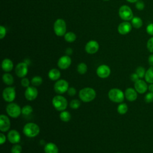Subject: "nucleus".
Returning <instances> with one entry per match:
<instances>
[{
  "instance_id": "f257e3e1",
  "label": "nucleus",
  "mask_w": 153,
  "mask_h": 153,
  "mask_svg": "<svg viewBox=\"0 0 153 153\" xmlns=\"http://www.w3.org/2000/svg\"><path fill=\"white\" fill-rule=\"evenodd\" d=\"M79 97L84 102H90L93 100L96 96V91L91 87H85L79 91Z\"/></svg>"
},
{
  "instance_id": "f03ea898",
  "label": "nucleus",
  "mask_w": 153,
  "mask_h": 153,
  "mask_svg": "<svg viewBox=\"0 0 153 153\" xmlns=\"http://www.w3.org/2000/svg\"><path fill=\"white\" fill-rule=\"evenodd\" d=\"M40 128L38 125L33 123H26L23 128V132L24 134L28 137H35L39 133Z\"/></svg>"
},
{
  "instance_id": "7ed1b4c3",
  "label": "nucleus",
  "mask_w": 153,
  "mask_h": 153,
  "mask_svg": "<svg viewBox=\"0 0 153 153\" xmlns=\"http://www.w3.org/2000/svg\"><path fill=\"white\" fill-rule=\"evenodd\" d=\"M108 95L109 100L115 103L123 102L125 97L123 91L117 88H111L108 91Z\"/></svg>"
},
{
  "instance_id": "20e7f679",
  "label": "nucleus",
  "mask_w": 153,
  "mask_h": 153,
  "mask_svg": "<svg viewBox=\"0 0 153 153\" xmlns=\"http://www.w3.org/2000/svg\"><path fill=\"white\" fill-rule=\"evenodd\" d=\"M52 104L57 111L61 112L66 109L68 106V101L65 97L61 95H57L53 98Z\"/></svg>"
},
{
  "instance_id": "39448f33",
  "label": "nucleus",
  "mask_w": 153,
  "mask_h": 153,
  "mask_svg": "<svg viewBox=\"0 0 153 153\" xmlns=\"http://www.w3.org/2000/svg\"><path fill=\"white\" fill-rule=\"evenodd\" d=\"M55 34L58 36L65 35L66 33V24L65 21L62 19H57L53 26Z\"/></svg>"
},
{
  "instance_id": "423d86ee",
  "label": "nucleus",
  "mask_w": 153,
  "mask_h": 153,
  "mask_svg": "<svg viewBox=\"0 0 153 153\" xmlns=\"http://www.w3.org/2000/svg\"><path fill=\"white\" fill-rule=\"evenodd\" d=\"M6 111L7 114L13 118H17L22 114V109L16 103H8L6 107Z\"/></svg>"
},
{
  "instance_id": "0eeeda50",
  "label": "nucleus",
  "mask_w": 153,
  "mask_h": 153,
  "mask_svg": "<svg viewBox=\"0 0 153 153\" xmlns=\"http://www.w3.org/2000/svg\"><path fill=\"white\" fill-rule=\"evenodd\" d=\"M118 14L120 18L124 21L130 20L133 17V13L131 9L126 5L120 7L118 11Z\"/></svg>"
},
{
  "instance_id": "6e6552de",
  "label": "nucleus",
  "mask_w": 153,
  "mask_h": 153,
  "mask_svg": "<svg viewBox=\"0 0 153 153\" xmlns=\"http://www.w3.org/2000/svg\"><path fill=\"white\" fill-rule=\"evenodd\" d=\"M69 88V84L65 79H59L54 85V90L56 93L59 94L65 93Z\"/></svg>"
},
{
  "instance_id": "1a4fd4ad",
  "label": "nucleus",
  "mask_w": 153,
  "mask_h": 153,
  "mask_svg": "<svg viewBox=\"0 0 153 153\" xmlns=\"http://www.w3.org/2000/svg\"><path fill=\"white\" fill-rule=\"evenodd\" d=\"M16 96L15 88L13 87H7L5 88L2 91V97L4 100L7 102H12L14 100Z\"/></svg>"
},
{
  "instance_id": "9d476101",
  "label": "nucleus",
  "mask_w": 153,
  "mask_h": 153,
  "mask_svg": "<svg viewBox=\"0 0 153 153\" xmlns=\"http://www.w3.org/2000/svg\"><path fill=\"white\" fill-rule=\"evenodd\" d=\"M28 72V65L26 62L19 63L15 68V73L18 77L24 78Z\"/></svg>"
},
{
  "instance_id": "9b49d317",
  "label": "nucleus",
  "mask_w": 153,
  "mask_h": 153,
  "mask_svg": "<svg viewBox=\"0 0 153 153\" xmlns=\"http://www.w3.org/2000/svg\"><path fill=\"white\" fill-rule=\"evenodd\" d=\"M38 94V90L35 86L27 87L25 91V97L27 100L29 101H32L35 100L37 97Z\"/></svg>"
},
{
  "instance_id": "f8f14e48",
  "label": "nucleus",
  "mask_w": 153,
  "mask_h": 153,
  "mask_svg": "<svg viewBox=\"0 0 153 153\" xmlns=\"http://www.w3.org/2000/svg\"><path fill=\"white\" fill-rule=\"evenodd\" d=\"M96 74L100 78H106L110 75L111 69L106 65H101L97 68Z\"/></svg>"
},
{
  "instance_id": "ddd939ff",
  "label": "nucleus",
  "mask_w": 153,
  "mask_h": 153,
  "mask_svg": "<svg viewBox=\"0 0 153 153\" xmlns=\"http://www.w3.org/2000/svg\"><path fill=\"white\" fill-rule=\"evenodd\" d=\"M99 48V43L94 40L89 41L85 46V51L90 54H94L97 52Z\"/></svg>"
},
{
  "instance_id": "4468645a",
  "label": "nucleus",
  "mask_w": 153,
  "mask_h": 153,
  "mask_svg": "<svg viewBox=\"0 0 153 153\" xmlns=\"http://www.w3.org/2000/svg\"><path fill=\"white\" fill-rule=\"evenodd\" d=\"M71 62V59L69 56H63L59 59L57 61V66L61 69H66L70 66Z\"/></svg>"
},
{
  "instance_id": "2eb2a0df",
  "label": "nucleus",
  "mask_w": 153,
  "mask_h": 153,
  "mask_svg": "<svg viewBox=\"0 0 153 153\" xmlns=\"http://www.w3.org/2000/svg\"><path fill=\"white\" fill-rule=\"evenodd\" d=\"M11 123L9 118L4 114L0 115V130L2 132H6L9 130Z\"/></svg>"
},
{
  "instance_id": "dca6fc26",
  "label": "nucleus",
  "mask_w": 153,
  "mask_h": 153,
  "mask_svg": "<svg viewBox=\"0 0 153 153\" xmlns=\"http://www.w3.org/2000/svg\"><path fill=\"white\" fill-rule=\"evenodd\" d=\"M7 139L10 143L13 144H16L20 141L21 136L20 133L17 130H11L8 133Z\"/></svg>"
},
{
  "instance_id": "f3484780",
  "label": "nucleus",
  "mask_w": 153,
  "mask_h": 153,
  "mask_svg": "<svg viewBox=\"0 0 153 153\" xmlns=\"http://www.w3.org/2000/svg\"><path fill=\"white\" fill-rule=\"evenodd\" d=\"M132 28V25L129 22L126 21L124 22L121 23L117 28L118 32L121 35H126L128 33Z\"/></svg>"
},
{
  "instance_id": "a211bd4d",
  "label": "nucleus",
  "mask_w": 153,
  "mask_h": 153,
  "mask_svg": "<svg viewBox=\"0 0 153 153\" xmlns=\"http://www.w3.org/2000/svg\"><path fill=\"white\" fill-rule=\"evenodd\" d=\"M134 87L136 91L140 94L145 93L148 88V85L145 81L140 79L134 82Z\"/></svg>"
},
{
  "instance_id": "6ab92c4d",
  "label": "nucleus",
  "mask_w": 153,
  "mask_h": 153,
  "mask_svg": "<svg viewBox=\"0 0 153 153\" xmlns=\"http://www.w3.org/2000/svg\"><path fill=\"white\" fill-rule=\"evenodd\" d=\"M137 92L136 90L131 87L127 88L124 93V96L126 99L130 102H133L136 100L137 97Z\"/></svg>"
},
{
  "instance_id": "aec40b11",
  "label": "nucleus",
  "mask_w": 153,
  "mask_h": 153,
  "mask_svg": "<svg viewBox=\"0 0 153 153\" xmlns=\"http://www.w3.org/2000/svg\"><path fill=\"white\" fill-rule=\"evenodd\" d=\"M13 67H14L13 63L11 61V60H10V59H8V58L4 59L1 63V68L2 70L5 72H8L11 71L12 69H13Z\"/></svg>"
},
{
  "instance_id": "412c9836",
  "label": "nucleus",
  "mask_w": 153,
  "mask_h": 153,
  "mask_svg": "<svg viewBox=\"0 0 153 153\" xmlns=\"http://www.w3.org/2000/svg\"><path fill=\"white\" fill-rule=\"evenodd\" d=\"M45 153H59V148L57 146L52 142H49L44 146Z\"/></svg>"
},
{
  "instance_id": "4be33fe9",
  "label": "nucleus",
  "mask_w": 153,
  "mask_h": 153,
  "mask_svg": "<svg viewBox=\"0 0 153 153\" xmlns=\"http://www.w3.org/2000/svg\"><path fill=\"white\" fill-rule=\"evenodd\" d=\"M48 76L52 81H57L60 77V72L56 68H53L49 71Z\"/></svg>"
},
{
  "instance_id": "5701e85b",
  "label": "nucleus",
  "mask_w": 153,
  "mask_h": 153,
  "mask_svg": "<svg viewBox=\"0 0 153 153\" xmlns=\"http://www.w3.org/2000/svg\"><path fill=\"white\" fill-rule=\"evenodd\" d=\"M131 24L136 29H139L143 25V22L141 18L139 17H133L131 20Z\"/></svg>"
},
{
  "instance_id": "b1692460",
  "label": "nucleus",
  "mask_w": 153,
  "mask_h": 153,
  "mask_svg": "<svg viewBox=\"0 0 153 153\" xmlns=\"http://www.w3.org/2000/svg\"><path fill=\"white\" fill-rule=\"evenodd\" d=\"M2 78L3 82L8 85H11L14 82V78H13V75L9 73L4 74L2 75Z\"/></svg>"
},
{
  "instance_id": "393cba45",
  "label": "nucleus",
  "mask_w": 153,
  "mask_h": 153,
  "mask_svg": "<svg viewBox=\"0 0 153 153\" xmlns=\"http://www.w3.org/2000/svg\"><path fill=\"white\" fill-rule=\"evenodd\" d=\"M145 79L147 82H148L149 84L153 83V66H151L146 71L145 75Z\"/></svg>"
},
{
  "instance_id": "a878e982",
  "label": "nucleus",
  "mask_w": 153,
  "mask_h": 153,
  "mask_svg": "<svg viewBox=\"0 0 153 153\" xmlns=\"http://www.w3.org/2000/svg\"><path fill=\"white\" fill-rule=\"evenodd\" d=\"M59 117L62 121L68 122L71 119V115L68 111H61V112L60 113Z\"/></svg>"
},
{
  "instance_id": "bb28decb",
  "label": "nucleus",
  "mask_w": 153,
  "mask_h": 153,
  "mask_svg": "<svg viewBox=\"0 0 153 153\" xmlns=\"http://www.w3.org/2000/svg\"><path fill=\"white\" fill-rule=\"evenodd\" d=\"M64 38L65 41L68 42H73L76 40V36L75 33L72 32H68L65 34Z\"/></svg>"
},
{
  "instance_id": "cd10ccee",
  "label": "nucleus",
  "mask_w": 153,
  "mask_h": 153,
  "mask_svg": "<svg viewBox=\"0 0 153 153\" xmlns=\"http://www.w3.org/2000/svg\"><path fill=\"white\" fill-rule=\"evenodd\" d=\"M77 71L79 74L83 75L87 71V66L85 63H80L77 66Z\"/></svg>"
},
{
  "instance_id": "c85d7f7f",
  "label": "nucleus",
  "mask_w": 153,
  "mask_h": 153,
  "mask_svg": "<svg viewBox=\"0 0 153 153\" xmlns=\"http://www.w3.org/2000/svg\"><path fill=\"white\" fill-rule=\"evenodd\" d=\"M127 111H128V106L127 104L124 103H120L117 107V112L120 114H121V115L125 114H126Z\"/></svg>"
},
{
  "instance_id": "c756f323",
  "label": "nucleus",
  "mask_w": 153,
  "mask_h": 153,
  "mask_svg": "<svg viewBox=\"0 0 153 153\" xmlns=\"http://www.w3.org/2000/svg\"><path fill=\"white\" fill-rule=\"evenodd\" d=\"M42 78L40 76H35L31 79V84L33 86H39L42 83Z\"/></svg>"
},
{
  "instance_id": "7c9ffc66",
  "label": "nucleus",
  "mask_w": 153,
  "mask_h": 153,
  "mask_svg": "<svg viewBox=\"0 0 153 153\" xmlns=\"http://www.w3.org/2000/svg\"><path fill=\"white\" fill-rule=\"evenodd\" d=\"M33 112V108L30 105H25L22 108V114L23 115H29Z\"/></svg>"
},
{
  "instance_id": "2f4dec72",
  "label": "nucleus",
  "mask_w": 153,
  "mask_h": 153,
  "mask_svg": "<svg viewBox=\"0 0 153 153\" xmlns=\"http://www.w3.org/2000/svg\"><path fill=\"white\" fill-rule=\"evenodd\" d=\"M136 73L139 76V78H142L145 77L146 71H145V69L143 67L139 66L136 69Z\"/></svg>"
},
{
  "instance_id": "473e14b6",
  "label": "nucleus",
  "mask_w": 153,
  "mask_h": 153,
  "mask_svg": "<svg viewBox=\"0 0 153 153\" xmlns=\"http://www.w3.org/2000/svg\"><path fill=\"white\" fill-rule=\"evenodd\" d=\"M69 105L72 109H76L81 106V102L78 99H73L71 101Z\"/></svg>"
},
{
  "instance_id": "72a5a7b5",
  "label": "nucleus",
  "mask_w": 153,
  "mask_h": 153,
  "mask_svg": "<svg viewBox=\"0 0 153 153\" xmlns=\"http://www.w3.org/2000/svg\"><path fill=\"white\" fill-rule=\"evenodd\" d=\"M22 151V147L21 146V145L17 143L14 144L11 149V153H21Z\"/></svg>"
},
{
  "instance_id": "f704fd0d",
  "label": "nucleus",
  "mask_w": 153,
  "mask_h": 153,
  "mask_svg": "<svg viewBox=\"0 0 153 153\" xmlns=\"http://www.w3.org/2000/svg\"><path fill=\"white\" fill-rule=\"evenodd\" d=\"M145 102L149 103L153 102V92H149L145 96L144 98Z\"/></svg>"
},
{
  "instance_id": "c9c22d12",
  "label": "nucleus",
  "mask_w": 153,
  "mask_h": 153,
  "mask_svg": "<svg viewBox=\"0 0 153 153\" xmlns=\"http://www.w3.org/2000/svg\"><path fill=\"white\" fill-rule=\"evenodd\" d=\"M135 7L136 8L137 10H139V11L143 10L144 9V8H145V4H144V2H143L142 1L138 0V1L136 2Z\"/></svg>"
},
{
  "instance_id": "e433bc0d",
  "label": "nucleus",
  "mask_w": 153,
  "mask_h": 153,
  "mask_svg": "<svg viewBox=\"0 0 153 153\" xmlns=\"http://www.w3.org/2000/svg\"><path fill=\"white\" fill-rule=\"evenodd\" d=\"M146 47L149 52L153 53V37L148 39L146 44Z\"/></svg>"
},
{
  "instance_id": "4c0bfd02",
  "label": "nucleus",
  "mask_w": 153,
  "mask_h": 153,
  "mask_svg": "<svg viewBox=\"0 0 153 153\" xmlns=\"http://www.w3.org/2000/svg\"><path fill=\"white\" fill-rule=\"evenodd\" d=\"M30 84V81L29 80L28 78H22V80H21V85L23 87H27L29 86Z\"/></svg>"
},
{
  "instance_id": "58836bf2",
  "label": "nucleus",
  "mask_w": 153,
  "mask_h": 153,
  "mask_svg": "<svg viewBox=\"0 0 153 153\" xmlns=\"http://www.w3.org/2000/svg\"><path fill=\"white\" fill-rule=\"evenodd\" d=\"M146 32L149 35L153 36V23L149 24L146 28Z\"/></svg>"
},
{
  "instance_id": "ea45409f",
  "label": "nucleus",
  "mask_w": 153,
  "mask_h": 153,
  "mask_svg": "<svg viewBox=\"0 0 153 153\" xmlns=\"http://www.w3.org/2000/svg\"><path fill=\"white\" fill-rule=\"evenodd\" d=\"M6 33H7V30L5 27L3 26H0V38L3 39L4 37H5V36L6 35Z\"/></svg>"
},
{
  "instance_id": "a19ab883",
  "label": "nucleus",
  "mask_w": 153,
  "mask_h": 153,
  "mask_svg": "<svg viewBox=\"0 0 153 153\" xmlns=\"http://www.w3.org/2000/svg\"><path fill=\"white\" fill-rule=\"evenodd\" d=\"M67 92H68V94L70 96H75L76 94V89L74 87H69Z\"/></svg>"
},
{
  "instance_id": "79ce46f5",
  "label": "nucleus",
  "mask_w": 153,
  "mask_h": 153,
  "mask_svg": "<svg viewBox=\"0 0 153 153\" xmlns=\"http://www.w3.org/2000/svg\"><path fill=\"white\" fill-rule=\"evenodd\" d=\"M130 79H131V80L132 81H133V82H136L137 81H138L139 79V76L137 75V74L135 72V73H133V74H132L131 75V76H130Z\"/></svg>"
},
{
  "instance_id": "37998d69",
  "label": "nucleus",
  "mask_w": 153,
  "mask_h": 153,
  "mask_svg": "<svg viewBox=\"0 0 153 153\" xmlns=\"http://www.w3.org/2000/svg\"><path fill=\"white\" fill-rule=\"evenodd\" d=\"M6 142V136L2 133H0V144L2 145Z\"/></svg>"
},
{
  "instance_id": "c03bdc74",
  "label": "nucleus",
  "mask_w": 153,
  "mask_h": 153,
  "mask_svg": "<svg viewBox=\"0 0 153 153\" xmlns=\"http://www.w3.org/2000/svg\"><path fill=\"white\" fill-rule=\"evenodd\" d=\"M148 63L151 66H153V54L149 55L148 57Z\"/></svg>"
},
{
  "instance_id": "a18cd8bd",
  "label": "nucleus",
  "mask_w": 153,
  "mask_h": 153,
  "mask_svg": "<svg viewBox=\"0 0 153 153\" xmlns=\"http://www.w3.org/2000/svg\"><path fill=\"white\" fill-rule=\"evenodd\" d=\"M148 90L150 92H153V83L150 84L148 86Z\"/></svg>"
},
{
  "instance_id": "49530a36",
  "label": "nucleus",
  "mask_w": 153,
  "mask_h": 153,
  "mask_svg": "<svg viewBox=\"0 0 153 153\" xmlns=\"http://www.w3.org/2000/svg\"><path fill=\"white\" fill-rule=\"evenodd\" d=\"M126 1L130 3H136L138 0H126Z\"/></svg>"
},
{
  "instance_id": "de8ad7c7",
  "label": "nucleus",
  "mask_w": 153,
  "mask_h": 153,
  "mask_svg": "<svg viewBox=\"0 0 153 153\" xmlns=\"http://www.w3.org/2000/svg\"><path fill=\"white\" fill-rule=\"evenodd\" d=\"M103 1H109V0H103Z\"/></svg>"
},
{
  "instance_id": "09e8293b",
  "label": "nucleus",
  "mask_w": 153,
  "mask_h": 153,
  "mask_svg": "<svg viewBox=\"0 0 153 153\" xmlns=\"http://www.w3.org/2000/svg\"><path fill=\"white\" fill-rule=\"evenodd\" d=\"M116 153H121V152H116Z\"/></svg>"
}]
</instances>
